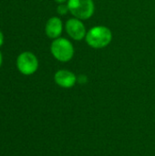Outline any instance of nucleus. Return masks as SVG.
<instances>
[{
  "label": "nucleus",
  "instance_id": "nucleus-1",
  "mask_svg": "<svg viewBox=\"0 0 155 156\" xmlns=\"http://www.w3.org/2000/svg\"><path fill=\"white\" fill-rule=\"evenodd\" d=\"M85 39L90 47L93 48H102L111 42L112 33L107 27L96 26L87 32Z\"/></svg>",
  "mask_w": 155,
  "mask_h": 156
},
{
  "label": "nucleus",
  "instance_id": "nucleus-2",
  "mask_svg": "<svg viewBox=\"0 0 155 156\" xmlns=\"http://www.w3.org/2000/svg\"><path fill=\"white\" fill-rule=\"evenodd\" d=\"M53 57L60 62H68L74 56V47L69 40L63 37L56 38L50 47Z\"/></svg>",
  "mask_w": 155,
  "mask_h": 156
},
{
  "label": "nucleus",
  "instance_id": "nucleus-3",
  "mask_svg": "<svg viewBox=\"0 0 155 156\" xmlns=\"http://www.w3.org/2000/svg\"><path fill=\"white\" fill-rule=\"evenodd\" d=\"M67 5L71 15L80 20L89 19L94 14L93 0H68Z\"/></svg>",
  "mask_w": 155,
  "mask_h": 156
},
{
  "label": "nucleus",
  "instance_id": "nucleus-4",
  "mask_svg": "<svg viewBox=\"0 0 155 156\" xmlns=\"http://www.w3.org/2000/svg\"><path fill=\"white\" fill-rule=\"evenodd\" d=\"M16 67L22 74L32 75L37 70L38 68L37 58L31 52H23L17 57Z\"/></svg>",
  "mask_w": 155,
  "mask_h": 156
},
{
  "label": "nucleus",
  "instance_id": "nucleus-5",
  "mask_svg": "<svg viewBox=\"0 0 155 156\" xmlns=\"http://www.w3.org/2000/svg\"><path fill=\"white\" fill-rule=\"evenodd\" d=\"M66 31L74 40H81L86 37L87 31L84 24L79 18H70L66 23Z\"/></svg>",
  "mask_w": 155,
  "mask_h": 156
},
{
  "label": "nucleus",
  "instance_id": "nucleus-6",
  "mask_svg": "<svg viewBox=\"0 0 155 156\" xmlns=\"http://www.w3.org/2000/svg\"><path fill=\"white\" fill-rule=\"evenodd\" d=\"M55 82L61 88L69 89L72 88L77 82L76 75L67 69H60L55 73L54 76Z\"/></svg>",
  "mask_w": 155,
  "mask_h": 156
},
{
  "label": "nucleus",
  "instance_id": "nucleus-7",
  "mask_svg": "<svg viewBox=\"0 0 155 156\" xmlns=\"http://www.w3.org/2000/svg\"><path fill=\"white\" fill-rule=\"evenodd\" d=\"M62 29H63L62 21L58 16H53L49 18L45 27V31L47 36L49 38H53V39L59 37V36L62 33Z\"/></svg>",
  "mask_w": 155,
  "mask_h": 156
},
{
  "label": "nucleus",
  "instance_id": "nucleus-8",
  "mask_svg": "<svg viewBox=\"0 0 155 156\" xmlns=\"http://www.w3.org/2000/svg\"><path fill=\"white\" fill-rule=\"evenodd\" d=\"M69 11V7H68V5H63V4H60L58 8H57V12L61 15V16H64L67 14V12Z\"/></svg>",
  "mask_w": 155,
  "mask_h": 156
},
{
  "label": "nucleus",
  "instance_id": "nucleus-9",
  "mask_svg": "<svg viewBox=\"0 0 155 156\" xmlns=\"http://www.w3.org/2000/svg\"><path fill=\"white\" fill-rule=\"evenodd\" d=\"M3 43H4V35H3V33L0 31V47L3 45Z\"/></svg>",
  "mask_w": 155,
  "mask_h": 156
},
{
  "label": "nucleus",
  "instance_id": "nucleus-10",
  "mask_svg": "<svg viewBox=\"0 0 155 156\" xmlns=\"http://www.w3.org/2000/svg\"><path fill=\"white\" fill-rule=\"evenodd\" d=\"M57 3H59V4H63V3H65L67 0H55Z\"/></svg>",
  "mask_w": 155,
  "mask_h": 156
},
{
  "label": "nucleus",
  "instance_id": "nucleus-11",
  "mask_svg": "<svg viewBox=\"0 0 155 156\" xmlns=\"http://www.w3.org/2000/svg\"><path fill=\"white\" fill-rule=\"evenodd\" d=\"M2 61H3V58H2V54H1V52H0V67H1V65H2Z\"/></svg>",
  "mask_w": 155,
  "mask_h": 156
}]
</instances>
